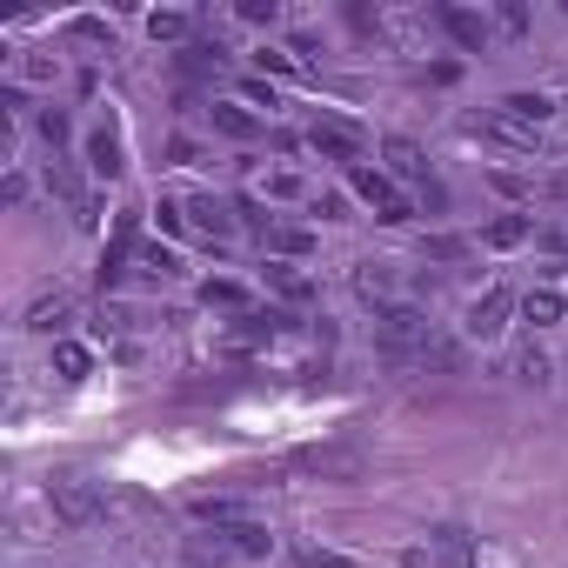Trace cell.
<instances>
[{
    "instance_id": "6da1fadb",
    "label": "cell",
    "mask_w": 568,
    "mask_h": 568,
    "mask_svg": "<svg viewBox=\"0 0 568 568\" xmlns=\"http://www.w3.org/2000/svg\"><path fill=\"white\" fill-rule=\"evenodd\" d=\"M375 342H382V355H395V362L428 355V315H422V308H382Z\"/></svg>"
},
{
    "instance_id": "7a4b0ae2",
    "label": "cell",
    "mask_w": 568,
    "mask_h": 568,
    "mask_svg": "<svg viewBox=\"0 0 568 568\" xmlns=\"http://www.w3.org/2000/svg\"><path fill=\"white\" fill-rule=\"evenodd\" d=\"M48 501H54V515H61L68 528H94V521H101V488H94L88 475H54V481H48Z\"/></svg>"
},
{
    "instance_id": "3957f363",
    "label": "cell",
    "mask_w": 568,
    "mask_h": 568,
    "mask_svg": "<svg viewBox=\"0 0 568 568\" xmlns=\"http://www.w3.org/2000/svg\"><path fill=\"white\" fill-rule=\"evenodd\" d=\"M295 468H302V475H322V481H362V475H368V455H362V448L328 442V448H302V455H295Z\"/></svg>"
},
{
    "instance_id": "277c9868",
    "label": "cell",
    "mask_w": 568,
    "mask_h": 568,
    "mask_svg": "<svg viewBox=\"0 0 568 568\" xmlns=\"http://www.w3.org/2000/svg\"><path fill=\"white\" fill-rule=\"evenodd\" d=\"M348 181H355V194L375 207V221H408V201H402V187H395L382 168H348Z\"/></svg>"
},
{
    "instance_id": "5b68a950",
    "label": "cell",
    "mask_w": 568,
    "mask_h": 568,
    "mask_svg": "<svg viewBox=\"0 0 568 568\" xmlns=\"http://www.w3.org/2000/svg\"><path fill=\"white\" fill-rule=\"evenodd\" d=\"M308 148H315V154H328V161H348V168H362V148H368V134H362V128H348V121H315V128H308Z\"/></svg>"
},
{
    "instance_id": "8992f818",
    "label": "cell",
    "mask_w": 568,
    "mask_h": 568,
    "mask_svg": "<svg viewBox=\"0 0 568 568\" xmlns=\"http://www.w3.org/2000/svg\"><path fill=\"white\" fill-rule=\"evenodd\" d=\"M515 308H521V302H515L508 288H488L481 302H468V322H462V328H468L475 342H495V335L508 328V315H515Z\"/></svg>"
},
{
    "instance_id": "52a82bcc",
    "label": "cell",
    "mask_w": 568,
    "mask_h": 568,
    "mask_svg": "<svg viewBox=\"0 0 568 568\" xmlns=\"http://www.w3.org/2000/svg\"><path fill=\"white\" fill-rule=\"evenodd\" d=\"M435 21L448 28V41H455V48H468V54H481V48H488V14L462 8V0H442V8H435Z\"/></svg>"
},
{
    "instance_id": "ba28073f",
    "label": "cell",
    "mask_w": 568,
    "mask_h": 568,
    "mask_svg": "<svg viewBox=\"0 0 568 568\" xmlns=\"http://www.w3.org/2000/svg\"><path fill=\"white\" fill-rule=\"evenodd\" d=\"M428 548H435V561H442V568H481L475 535H468V528H455V521H442V528L428 535Z\"/></svg>"
},
{
    "instance_id": "9c48e42d",
    "label": "cell",
    "mask_w": 568,
    "mask_h": 568,
    "mask_svg": "<svg viewBox=\"0 0 568 568\" xmlns=\"http://www.w3.org/2000/svg\"><path fill=\"white\" fill-rule=\"evenodd\" d=\"M187 515H194L201 528H234V521H254V515H247V501H234V495H194V501H187Z\"/></svg>"
},
{
    "instance_id": "30bf717a",
    "label": "cell",
    "mask_w": 568,
    "mask_h": 568,
    "mask_svg": "<svg viewBox=\"0 0 568 568\" xmlns=\"http://www.w3.org/2000/svg\"><path fill=\"white\" fill-rule=\"evenodd\" d=\"M382 154H388V181H395V174H402V181H428V154H422L408 134H388Z\"/></svg>"
},
{
    "instance_id": "8fae6325",
    "label": "cell",
    "mask_w": 568,
    "mask_h": 568,
    "mask_svg": "<svg viewBox=\"0 0 568 568\" xmlns=\"http://www.w3.org/2000/svg\"><path fill=\"white\" fill-rule=\"evenodd\" d=\"M187 221H194L207 241H227V234H234V207L214 201V194H194V201H187Z\"/></svg>"
},
{
    "instance_id": "7c38bea8",
    "label": "cell",
    "mask_w": 568,
    "mask_h": 568,
    "mask_svg": "<svg viewBox=\"0 0 568 568\" xmlns=\"http://www.w3.org/2000/svg\"><path fill=\"white\" fill-rule=\"evenodd\" d=\"M187 561H194V568H227V561H241V548H234L227 528H214V535H194V541H187Z\"/></svg>"
},
{
    "instance_id": "4fadbf2b",
    "label": "cell",
    "mask_w": 568,
    "mask_h": 568,
    "mask_svg": "<svg viewBox=\"0 0 568 568\" xmlns=\"http://www.w3.org/2000/svg\"><path fill=\"white\" fill-rule=\"evenodd\" d=\"M267 288H274L281 302H315V281H308L295 261H267Z\"/></svg>"
},
{
    "instance_id": "5bb4252c",
    "label": "cell",
    "mask_w": 568,
    "mask_h": 568,
    "mask_svg": "<svg viewBox=\"0 0 568 568\" xmlns=\"http://www.w3.org/2000/svg\"><path fill=\"white\" fill-rule=\"evenodd\" d=\"M207 114H214V128H221L227 141H254V134H261V114H247V101H214Z\"/></svg>"
},
{
    "instance_id": "9a60e30c",
    "label": "cell",
    "mask_w": 568,
    "mask_h": 568,
    "mask_svg": "<svg viewBox=\"0 0 568 568\" xmlns=\"http://www.w3.org/2000/svg\"><path fill=\"white\" fill-rule=\"evenodd\" d=\"M468 128H475V134H495V141H508V148H535V128H521V121H515V114H501V108H495V114H475Z\"/></svg>"
},
{
    "instance_id": "2e32d148",
    "label": "cell",
    "mask_w": 568,
    "mask_h": 568,
    "mask_svg": "<svg viewBox=\"0 0 568 568\" xmlns=\"http://www.w3.org/2000/svg\"><path fill=\"white\" fill-rule=\"evenodd\" d=\"M68 315H74V302H68V295H41V302L28 308V328H34V335H61V328H68Z\"/></svg>"
},
{
    "instance_id": "e0dca14e",
    "label": "cell",
    "mask_w": 568,
    "mask_h": 568,
    "mask_svg": "<svg viewBox=\"0 0 568 568\" xmlns=\"http://www.w3.org/2000/svg\"><path fill=\"white\" fill-rule=\"evenodd\" d=\"M88 168H94V174H108V181L128 168V161H121V141H114L108 128H94V134H88Z\"/></svg>"
},
{
    "instance_id": "ac0fdd59",
    "label": "cell",
    "mask_w": 568,
    "mask_h": 568,
    "mask_svg": "<svg viewBox=\"0 0 568 568\" xmlns=\"http://www.w3.org/2000/svg\"><path fill=\"white\" fill-rule=\"evenodd\" d=\"M134 261H141V274H148V281H174V274H181V254H174V247H161V241H141V247H134Z\"/></svg>"
},
{
    "instance_id": "d6986e66",
    "label": "cell",
    "mask_w": 568,
    "mask_h": 568,
    "mask_svg": "<svg viewBox=\"0 0 568 568\" xmlns=\"http://www.w3.org/2000/svg\"><path fill=\"white\" fill-rule=\"evenodd\" d=\"M274 322H281V315H247L241 328H227V342H221V348H227V355H247V348H261V342L274 335Z\"/></svg>"
},
{
    "instance_id": "ffe728a7",
    "label": "cell",
    "mask_w": 568,
    "mask_h": 568,
    "mask_svg": "<svg viewBox=\"0 0 568 568\" xmlns=\"http://www.w3.org/2000/svg\"><path fill=\"white\" fill-rule=\"evenodd\" d=\"M521 322L555 328V322H561V295H555V288H528V295H521Z\"/></svg>"
},
{
    "instance_id": "44dd1931",
    "label": "cell",
    "mask_w": 568,
    "mask_h": 568,
    "mask_svg": "<svg viewBox=\"0 0 568 568\" xmlns=\"http://www.w3.org/2000/svg\"><path fill=\"white\" fill-rule=\"evenodd\" d=\"M54 375H61V382H88V375H94V355H88L81 342H54Z\"/></svg>"
},
{
    "instance_id": "7402d4cb",
    "label": "cell",
    "mask_w": 568,
    "mask_h": 568,
    "mask_svg": "<svg viewBox=\"0 0 568 568\" xmlns=\"http://www.w3.org/2000/svg\"><path fill=\"white\" fill-rule=\"evenodd\" d=\"M227 535H234V548H241V561H267V555H274V535H267L261 521H234Z\"/></svg>"
},
{
    "instance_id": "603a6c76",
    "label": "cell",
    "mask_w": 568,
    "mask_h": 568,
    "mask_svg": "<svg viewBox=\"0 0 568 568\" xmlns=\"http://www.w3.org/2000/svg\"><path fill=\"white\" fill-rule=\"evenodd\" d=\"M501 114H515L521 128H541V121L555 114V101H548V94H508V101H501Z\"/></svg>"
},
{
    "instance_id": "cb8c5ba5",
    "label": "cell",
    "mask_w": 568,
    "mask_h": 568,
    "mask_svg": "<svg viewBox=\"0 0 568 568\" xmlns=\"http://www.w3.org/2000/svg\"><path fill=\"white\" fill-rule=\"evenodd\" d=\"M315 247V234L308 227H267V254H288V261H302Z\"/></svg>"
},
{
    "instance_id": "d4e9b609",
    "label": "cell",
    "mask_w": 568,
    "mask_h": 568,
    "mask_svg": "<svg viewBox=\"0 0 568 568\" xmlns=\"http://www.w3.org/2000/svg\"><path fill=\"white\" fill-rule=\"evenodd\" d=\"M187 28H194V14H181V8L148 14V34H154V41H187Z\"/></svg>"
},
{
    "instance_id": "484cf974",
    "label": "cell",
    "mask_w": 568,
    "mask_h": 568,
    "mask_svg": "<svg viewBox=\"0 0 568 568\" xmlns=\"http://www.w3.org/2000/svg\"><path fill=\"white\" fill-rule=\"evenodd\" d=\"M201 302L207 308H247V288L241 281H201Z\"/></svg>"
},
{
    "instance_id": "4316f807",
    "label": "cell",
    "mask_w": 568,
    "mask_h": 568,
    "mask_svg": "<svg viewBox=\"0 0 568 568\" xmlns=\"http://www.w3.org/2000/svg\"><path fill=\"white\" fill-rule=\"evenodd\" d=\"M528 241V214H501L488 221V247H521Z\"/></svg>"
},
{
    "instance_id": "83f0119b",
    "label": "cell",
    "mask_w": 568,
    "mask_h": 568,
    "mask_svg": "<svg viewBox=\"0 0 568 568\" xmlns=\"http://www.w3.org/2000/svg\"><path fill=\"white\" fill-rule=\"evenodd\" d=\"M355 288H362V295H368V302H382V295H388V288H395V281H388V261H368V267H362V274H355Z\"/></svg>"
},
{
    "instance_id": "f1b7e54d",
    "label": "cell",
    "mask_w": 568,
    "mask_h": 568,
    "mask_svg": "<svg viewBox=\"0 0 568 568\" xmlns=\"http://www.w3.org/2000/svg\"><path fill=\"white\" fill-rule=\"evenodd\" d=\"M68 41H81V48H108V54H114V34H108L101 21H68Z\"/></svg>"
},
{
    "instance_id": "f546056e",
    "label": "cell",
    "mask_w": 568,
    "mask_h": 568,
    "mask_svg": "<svg viewBox=\"0 0 568 568\" xmlns=\"http://www.w3.org/2000/svg\"><path fill=\"white\" fill-rule=\"evenodd\" d=\"M254 68H261V74H295L302 61H295V54H281V48H254Z\"/></svg>"
},
{
    "instance_id": "4dcf8cb0",
    "label": "cell",
    "mask_w": 568,
    "mask_h": 568,
    "mask_svg": "<svg viewBox=\"0 0 568 568\" xmlns=\"http://www.w3.org/2000/svg\"><path fill=\"white\" fill-rule=\"evenodd\" d=\"M234 14H241L247 28H274V14H281V8H274V0H241Z\"/></svg>"
},
{
    "instance_id": "1f68e13d",
    "label": "cell",
    "mask_w": 568,
    "mask_h": 568,
    "mask_svg": "<svg viewBox=\"0 0 568 568\" xmlns=\"http://www.w3.org/2000/svg\"><path fill=\"white\" fill-rule=\"evenodd\" d=\"M495 21H501L508 34H528V8H521V0H501V8H495Z\"/></svg>"
},
{
    "instance_id": "d6a6232c",
    "label": "cell",
    "mask_w": 568,
    "mask_h": 568,
    "mask_svg": "<svg viewBox=\"0 0 568 568\" xmlns=\"http://www.w3.org/2000/svg\"><path fill=\"white\" fill-rule=\"evenodd\" d=\"M48 187H54L61 201H74V207H81V181H74L68 168H48Z\"/></svg>"
},
{
    "instance_id": "836d02e7",
    "label": "cell",
    "mask_w": 568,
    "mask_h": 568,
    "mask_svg": "<svg viewBox=\"0 0 568 568\" xmlns=\"http://www.w3.org/2000/svg\"><path fill=\"white\" fill-rule=\"evenodd\" d=\"M41 141H54V148L68 141V114H61V108H48V114H41Z\"/></svg>"
},
{
    "instance_id": "e575fe53",
    "label": "cell",
    "mask_w": 568,
    "mask_h": 568,
    "mask_svg": "<svg viewBox=\"0 0 568 568\" xmlns=\"http://www.w3.org/2000/svg\"><path fill=\"white\" fill-rule=\"evenodd\" d=\"M154 214H161V227H168V234H181V227H187V207H181V201H161Z\"/></svg>"
},
{
    "instance_id": "d590c367",
    "label": "cell",
    "mask_w": 568,
    "mask_h": 568,
    "mask_svg": "<svg viewBox=\"0 0 568 568\" xmlns=\"http://www.w3.org/2000/svg\"><path fill=\"white\" fill-rule=\"evenodd\" d=\"M241 101H247V108H274V88H267V81H247Z\"/></svg>"
},
{
    "instance_id": "8d00e7d4",
    "label": "cell",
    "mask_w": 568,
    "mask_h": 568,
    "mask_svg": "<svg viewBox=\"0 0 568 568\" xmlns=\"http://www.w3.org/2000/svg\"><path fill=\"white\" fill-rule=\"evenodd\" d=\"M302 568H348L342 555H328V548H302Z\"/></svg>"
},
{
    "instance_id": "74e56055",
    "label": "cell",
    "mask_w": 568,
    "mask_h": 568,
    "mask_svg": "<svg viewBox=\"0 0 568 568\" xmlns=\"http://www.w3.org/2000/svg\"><path fill=\"white\" fill-rule=\"evenodd\" d=\"M495 187H501V194H515V201H528V194H535V187H528L521 174H495Z\"/></svg>"
},
{
    "instance_id": "f35d334b",
    "label": "cell",
    "mask_w": 568,
    "mask_h": 568,
    "mask_svg": "<svg viewBox=\"0 0 568 568\" xmlns=\"http://www.w3.org/2000/svg\"><path fill=\"white\" fill-rule=\"evenodd\" d=\"M267 194H274V201H288V194H302V181H295V174H274V181H267Z\"/></svg>"
},
{
    "instance_id": "ab89813d",
    "label": "cell",
    "mask_w": 568,
    "mask_h": 568,
    "mask_svg": "<svg viewBox=\"0 0 568 568\" xmlns=\"http://www.w3.org/2000/svg\"><path fill=\"white\" fill-rule=\"evenodd\" d=\"M402 568H442V561H435V548H408V555H402Z\"/></svg>"
},
{
    "instance_id": "60d3db41",
    "label": "cell",
    "mask_w": 568,
    "mask_h": 568,
    "mask_svg": "<svg viewBox=\"0 0 568 568\" xmlns=\"http://www.w3.org/2000/svg\"><path fill=\"white\" fill-rule=\"evenodd\" d=\"M561 14H568V8H561Z\"/></svg>"
}]
</instances>
